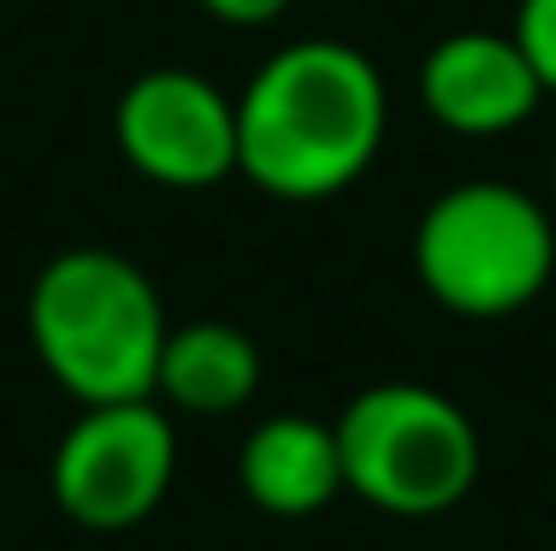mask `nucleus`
Here are the masks:
<instances>
[{
    "label": "nucleus",
    "mask_w": 556,
    "mask_h": 551,
    "mask_svg": "<svg viewBox=\"0 0 556 551\" xmlns=\"http://www.w3.org/2000/svg\"><path fill=\"white\" fill-rule=\"evenodd\" d=\"M551 184H556V161H551Z\"/></svg>",
    "instance_id": "f8f14e48"
},
{
    "label": "nucleus",
    "mask_w": 556,
    "mask_h": 551,
    "mask_svg": "<svg viewBox=\"0 0 556 551\" xmlns=\"http://www.w3.org/2000/svg\"><path fill=\"white\" fill-rule=\"evenodd\" d=\"M343 492L386 516H444L480 480V433L468 410L420 379H386L332 422Z\"/></svg>",
    "instance_id": "7ed1b4c3"
},
{
    "label": "nucleus",
    "mask_w": 556,
    "mask_h": 551,
    "mask_svg": "<svg viewBox=\"0 0 556 551\" xmlns=\"http://www.w3.org/2000/svg\"><path fill=\"white\" fill-rule=\"evenodd\" d=\"M237 480H243L249 504L267 516H314L343 492V456L332 422L314 415H273L243 439L237 456Z\"/></svg>",
    "instance_id": "6e6552de"
},
{
    "label": "nucleus",
    "mask_w": 556,
    "mask_h": 551,
    "mask_svg": "<svg viewBox=\"0 0 556 551\" xmlns=\"http://www.w3.org/2000/svg\"><path fill=\"white\" fill-rule=\"evenodd\" d=\"M195 7H202L207 18H219V24H237V30H255V24H273L278 12L290 7V0H195Z\"/></svg>",
    "instance_id": "9b49d317"
},
{
    "label": "nucleus",
    "mask_w": 556,
    "mask_h": 551,
    "mask_svg": "<svg viewBox=\"0 0 556 551\" xmlns=\"http://www.w3.org/2000/svg\"><path fill=\"white\" fill-rule=\"evenodd\" d=\"M515 42L533 60V72L545 77V89H556V0H521L515 7Z\"/></svg>",
    "instance_id": "9d476101"
},
{
    "label": "nucleus",
    "mask_w": 556,
    "mask_h": 551,
    "mask_svg": "<svg viewBox=\"0 0 556 551\" xmlns=\"http://www.w3.org/2000/svg\"><path fill=\"white\" fill-rule=\"evenodd\" d=\"M178 475V433L154 398L84 403L54 444V504L89 534H125L161 510Z\"/></svg>",
    "instance_id": "39448f33"
},
{
    "label": "nucleus",
    "mask_w": 556,
    "mask_h": 551,
    "mask_svg": "<svg viewBox=\"0 0 556 551\" xmlns=\"http://www.w3.org/2000/svg\"><path fill=\"white\" fill-rule=\"evenodd\" d=\"M261 391V350L231 321H190L172 326L154 374V398L184 415H231Z\"/></svg>",
    "instance_id": "1a4fd4ad"
},
{
    "label": "nucleus",
    "mask_w": 556,
    "mask_h": 551,
    "mask_svg": "<svg viewBox=\"0 0 556 551\" xmlns=\"http://www.w3.org/2000/svg\"><path fill=\"white\" fill-rule=\"evenodd\" d=\"M113 142L166 190H214L237 173V101L202 72H142L113 108Z\"/></svg>",
    "instance_id": "423d86ee"
},
{
    "label": "nucleus",
    "mask_w": 556,
    "mask_h": 551,
    "mask_svg": "<svg viewBox=\"0 0 556 551\" xmlns=\"http://www.w3.org/2000/svg\"><path fill=\"white\" fill-rule=\"evenodd\" d=\"M415 273L432 303L468 321L527 309L556 273L551 214L503 178H468L432 196L415 226Z\"/></svg>",
    "instance_id": "20e7f679"
},
{
    "label": "nucleus",
    "mask_w": 556,
    "mask_h": 551,
    "mask_svg": "<svg viewBox=\"0 0 556 551\" xmlns=\"http://www.w3.org/2000/svg\"><path fill=\"white\" fill-rule=\"evenodd\" d=\"M24 326L42 367L77 403L154 398L166 309L149 273L118 249H60L30 285Z\"/></svg>",
    "instance_id": "f03ea898"
},
{
    "label": "nucleus",
    "mask_w": 556,
    "mask_h": 551,
    "mask_svg": "<svg viewBox=\"0 0 556 551\" xmlns=\"http://www.w3.org/2000/svg\"><path fill=\"white\" fill-rule=\"evenodd\" d=\"M391 96L350 42H290L237 96V173L278 202H326L374 166Z\"/></svg>",
    "instance_id": "f257e3e1"
},
{
    "label": "nucleus",
    "mask_w": 556,
    "mask_h": 551,
    "mask_svg": "<svg viewBox=\"0 0 556 551\" xmlns=\"http://www.w3.org/2000/svg\"><path fill=\"white\" fill-rule=\"evenodd\" d=\"M545 77L509 30H456L420 60V101L456 137H503L545 101Z\"/></svg>",
    "instance_id": "0eeeda50"
}]
</instances>
